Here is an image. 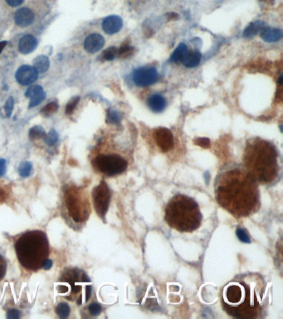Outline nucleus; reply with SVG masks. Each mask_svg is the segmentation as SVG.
Masks as SVG:
<instances>
[{
	"label": "nucleus",
	"mask_w": 283,
	"mask_h": 319,
	"mask_svg": "<svg viewBox=\"0 0 283 319\" xmlns=\"http://www.w3.org/2000/svg\"><path fill=\"white\" fill-rule=\"evenodd\" d=\"M215 197L236 218L248 217L260 208L258 182L246 170L234 169L219 175L215 185Z\"/></svg>",
	"instance_id": "obj_1"
},
{
	"label": "nucleus",
	"mask_w": 283,
	"mask_h": 319,
	"mask_svg": "<svg viewBox=\"0 0 283 319\" xmlns=\"http://www.w3.org/2000/svg\"><path fill=\"white\" fill-rule=\"evenodd\" d=\"M265 288L263 278L258 274L239 275L222 290V309L237 319L260 318L265 307Z\"/></svg>",
	"instance_id": "obj_2"
},
{
	"label": "nucleus",
	"mask_w": 283,
	"mask_h": 319,
	"mask_svg": "<svg viewBox=\"0 0 283 319\" xmlns=\"http://www.w3.org/2000/svg\"><path fill=\"white\" fill-rule=\"evenodd\" d=\"M278 157V152L271 143L264 140H253L246 147L243 157L246 171L258 183L273 184L279 175Z\"/></svg>",
	"instance_id": "obj_3"
},
{
	"label": "nucleus",
	"mask_w": 283,
	"mask_h": 319,
	"mask_svg": "<svg viewBox=\"0 0 283 319\" xmlns=\"http://www.w3.org/2000/svg\"><path fill=\"white\" fill-rule=\"evenodd\" d=\"M166 223L180 232L196 231L202 221V214L197 202L187 195H177L169 200L165 208Z\"/></svg>",
	"instance_id": "obj_4"
},
{
	"label": "nucleus",
	"mask_w": 283,
	"mask_h": 319,
	"mask_svg": "<svg viewBox=\"0 0 283 319\" xmlns=\"http://www.w3.org/2000/svg\"><path fill=\"white\" fill-rule=\"evenodd\" d=\"M16 254L21 265L30 271H38L49 255V243L46 234L41 231H28L17 239Z\"/></svg>",
	"instance_id": "obj_5"
},
{
	"label": "nucleus",
	"mask_w": 283,
	"mask_h": 319,
	"mask_svg": "<svg viewBox=\"0 0 283 319\" xmlns=\"http://www.w3.org/2000/svg\"><path fill=\"white\" fill-rule=\"evenodd\" d=\"M59 283L58 292L69 301L81 305L88 301L91 297V280L81 269H66L59 278Z\"/></svg>",
	"instance_id": "obj_6"
},
{
	"label": "nucleus",
	"mask_w": 283,
	"mask_h": 319,
	"mask_svg": "<svg viewBox=\"0 0 283 319\" xmlns=\"http://www.w3.org/2000/svg\"><path fill=\"white\" fill-rule=\"evenodd\" d=\"M64 199L69 215L75 222L81 223L88 219L91 206L88 196L82 189L75 185L67 186Z\"/></svg>",
	"instance_id": "obj_7"
},
{
	"label": "nucleus",
	"mask_w": 283,
	"mask_h": 319,
	"mask_svg": "<svg viewBox=\"0 0 283 319\" xmlns=\"http://www.w3.org/2000/svg\"><path fill=\"white\" fill-rule=\"evenodd\" d=\"M94 168L107 176L120 175L127 170L128 161L117 154L100 155L92 161Z\"/></svg>",
	"instance_id": "obj_8"
},
{
	"label": "nucleus",
	"mask_w": 283,
	"mask_h": 319,
	"mask_svg": "<svg viewBox=\"0 0 283 319\" xmlns=\"http://www.w3.org/2000/svg\"><path fill=\"white\" fill-rule=\"evenodd\" d=\"M111 191L108 185L102 180L92 191L94 207L101 219H105L111 201Z\"/></svg>",
	"instance_id": "obj_9"
},
{
	"label": "nucleus",
	"mask_w": 283,
	"mask_h": 319,
	"mask_svg": "<svg viewBox=\"0 0 283 319\" xmlns=\"http://www.w3.org/2000/svg\"><path fill=\"white\" fill-rule=\"evenodd\" d=\"M159 74L153 67H142L133 72V81L139 87H147L155 83Z\"/></svg>",
	"instance_id": "obj_10"
},
{
	"label": "nucleus",
	"mask_w": 283,
	"mask_h": 319,
	"mask_svg": "<svg viewBox=\"0 0 283 319\" xmlns=\"http://www.w3.org/2000/svg\"><path fill=\"white\" fill-rule=\"evenodd\" d=\"M154 138L162 152H169L174 147V137L172 132L165 127H159L154 131Z\"/></svg>",
	"instance_id": "obj_11"
},
{
	"label": "nucleus",
	"mask_w": 283,
	"mask_h": 319,
	"mask_svg": "<svg viewBox=\"0 0 283 319\" xmlns=\"http://www.w3.org/2000/svg\"><path fill=\"white\" fill-rule=\"evenodd\" d=\"M38 79V72L34 67L23 65L18 69L16 73V80L18 83L23 86H28L37 81Z\"/></svg>",
	"instance_id": "obj_12"
},
{
	"label": "nucleus",
	"mask_w": 283,
	"mask_h": 319,
	"mask_svg": "<svg viewBox=\"0 0 283 319\" xmlns=\"http://www.w3.org/2000/svg\"><path fill=\"white\" fill-rule=\"evenodd\" d=\"M102 29L109 35H113L118 33L123 26L122 18L119 16L111 15L104 18L102 22Z\"/></svg>",
	"instance_id": "obj_13"
},
{
	"label": "nucleus",
	"mask_w": 283,
	"mask_h": 319,
	"mask_svg": "<svg viewBox=\"0 0 283 319\" xmlns=\"http://www.w3.org/2000/svg\"><path fill=\"white\" fill-rule=\"evenodd\" d=\"M105 45V38L99 33H91L86 37L84 43V48L89 53H96L101 50Z\"/></svg>",
	"instance_id": "obj_14"
},
{
	"label": "nucleus",
	"mask_w": 283,
	"mask_h": 319,
	"mask_svg": "<svg viewBox=\"0 0 283 319\" xmlns=\"http://www.w3.org/2000/svg\"><path fill=\"white\" fill-rule=\"evenodd\" d=\"M25 96L30 99L29 108H33L39 105L45 99L46 92L42 86L34 85L26 91Z\"/></svg>",
	"instance_id": "obj_15"
},
{
	"label": "nucleus",
	"mask_w": 283,
	"mask_h": 319,
	"mask_svg": "<svg viewBox=\"0 0 283 319\" xmlns=\"http://www.w3.org/2000/svg\"><path fill=\"white\" fill-rule=\"evenodd\" d=\"M14 20L17 25L25 28L31 25L34 21L33 11L28 8H22L16 12Z\"/></svg>",
	"instance_id": "obj_16"
},
{
	"label": "nucleus",
	"mask_w": 283,
	"mask_h": 319,
	"mask_svg": "<svg viewBox=\"0 0 283 319\" xmlns=\"http://www.w3.org/2000/svg\"><path fill=\"white\" fill-rule=\"evenodd\" d=\"M147 104L152 112L154 113H160L165 109L167 102L164 96L159 94H154L148 98Z\"/></svg>",
	"instance_id": "obj_17"
},
{
	"label": "nucleus",
	"mask_w": 283,
	"mask_h": 319,
	"mask_svg": "<svg viewBox=\"0 0 283 319\" xmlns=\"http://www.w3.org/2000/svg\"><path fill=\"white\" fill-rule=\"evenodd\" d=\"M38 46V41L33 36L25 35L21 38L18 43V49L23 54H29L35 50Z\"/></svg>",
	"instance_id": "obj_18"
},
{
	"label": "nucleus",
	"mask_w": 283,
	"mask_h": 319,
	"mask_svg": "<svg viewBox=\"0 0 283 319\" xmlns=\"http://www.w3.org/2000/svg\"><path fill=\"white\" fill-rule=\"evenodd\" d=\"M261 38L267 43H275L280 40L283 37V32L279 28L267 27L263 28L260 33Z\"/></svg>",
	"instance_id": "obj_19"
},
{
	"label": "nucleus",
	"mask_w": 283,
	"mask_h": 319,
	"mask_svg": "<svg viewBox=\"0 0 283 319\" xmlns=\"http://www.w3.org/2000/svg\"><path fill=\"white\" fill-rule=\"evenodd\" d=\"M201 59H202V54L199 51H190L188 52L185 59L183 60L182 64L188 69H194L195 67L200 65Z\"/></svg>",
	"instance_id": "obj_20"
},
{
	"label": "nucleus",
	"mask_w": 283,
	"mask_h": 319,
	"mask_svg": "<svg viewBox=\"0 0 283 319\" xmlns=\"http://www.w3.org/2000/svg\"><path fill=\"white\" fill-rule=\"evenodd\" d=\"M265 27V23H263V21L253 22L246 28L245 30L243 32V37L244 38H253L258 33H260Z\"/></svg>",
	"instance_id": "obj_21"
},
{
	"label": "nucleus",
	"mask_w": 283,
	"mask_h": 319,
	"mask_svg": "<svg viewBox=\"0 0 283 319\" xmlns=\"http://www.w3.org/2000/svg\"><path fill=\"white\" fill-rule=\"evenodd\" d=\"M188 47L185 43H181L178 45L177 48L174 51L172 56L170 58V61L175 64H182L183 60L185 59L186 54H187Z\"/></svg>",
	"instance_id": "obj_22"
},
{
	"label": "nucleus",
	"mask_w": 283,
	"mask_h": 319,
	"mask_svg": "<svg viewBox=\"0 0 283 319\" xmlns=\"http://www.w3.org/2000/svg\"><path fill=\"white\" fill-rule=\"evenodd\" d=\"M33 65H34V68L37 69V71H38V73L43 74V73L48 71V69H49L50 63H49V59H48V57L41 55V56L37 57V58L34 59Z\"/></svg>",
	"instance_id": "obj_23"
},
{
	"label": "nucleus",
	"mask_w": 283,
	"mask_h": 319,
	"mask_svg": "<svg viewBox=\"0 0 283 319\" xmlns=\"http://www.w3.org/2000/svg\"><path fill=\"white\" fill-rule=\"evenodd\" d=\"M133 53H134V48L128 43H124L121 46V48L117 49V57H119L120 59H127Z\"/></svg>",
	"instance_id": "obj_24"
},
{
	"label": "nucleus",
	"mask_w": 283,
	"mask_h": 319,
	"mask_svg": "<svg viewBox=\"0 0 283 319\" xmlns=\"http://www.w3.org/2000/svg\"><path fill=\"white\" fill-rule=\"evenodd\" d=\"M46 136L47 134H46L45 131L40 126H35V127H32L29 131V137L32 140L43 139V138L45 139Z\"/></svg>",
	"instance_id": "obj_25"
},
{
	"label": "nucleus",
	"mask_w": 283,
	"mask_h": 319,
	"mask_svg": "<svg viewBox=\"0 0 283 319\" xmlns=\"http://www.w3.org/2000/svg\"><path fill=\"white\" fill-rule=\"evenodd\" d=\"M117 49L114 46L110 47L106 50L104 51L101 55V59L105 61H112L117 57Z\"/></svg>",
	"instance_id": "obj_26"
},
{
	"label": "nucleus",
	"mask_w": 283,
	"mask_h": 319,
	"mask_svg": "<svg viewBox=\"0 0 283 319\" xmlns=\"http://www.w3.org/2000/svg\"><path fill=\"white\" fill-rule=\"evenodd\" d=\"M58 109H59V105L55 101H53V102H50L47 106H44L43 110L41 111V113L44 117H50L52 115L54 114L55 112H57Z\"/></svg>",
	"instance_id": "obj_27"
},
{
	"label": "nucleus",
	"mask_w": 283,
	"mask_h": 319,
	"mask_svg": "<svg viewBox=\"0 0 283 319\" xmlns=\"http://www.w3.org/2000/svg\"><path fill=\"white\" fill-rule=\"evenodd\" d=\"M56 312L61 319H66L70 314V308L65 303H61L56 308Z\"/></svg>",
	"instance_id": "obj_28"
},
{
	"label": "nucleus",
	"mask_w": 283,
	"mask_h": 319,
	"mask_svg": "<svg viewBox=\"0 0 283 319\" xmlns=\"http://www.w3.org/2000/svg\"><path fill=\"white\" fill-rule=\"evenodd\" d=\"M32 167H33V165L30 162L25 161V162L21 164L19 169H18V172L20 174L21 176L28 177V175H30Z\"/></svg>",
	"instance_id": "obj_29"
},
{
	"label": "nucleus",
	"mask_w": 283,
	"mask_h": 319,
	"mask_svg": "<svg viewBox=\"0 0 283 319\" xmlns=\"http://www.w3.org/2000/svg\"><path fill=\"white\" fill-rule=\"evenodd\" d=\"M80 97L79 96H75L69 101V103L67 104L66 106V114L70 115L73 112L74 110L76 108V106L78 104Z\"/></svg>",
	"instance_id": "obj_30"
},
{
	"label": "nucleus",
	"mask_w": 283,
	"mask_h": 319,
	"mask_svg": "<svg viewBox=\"0 0 283 319\" xmlns=\"http://www.w3.org/2000/svg\"><path fill=\"white\" fill-rule=\"evenodd\" d=\"M58 140H59V135L54 130H51L45 137L46 143L48 146H53L55 144L56 142H58Z\"/></svg>",
	"instance_id": "obj_31"
},
{
	"label": "nucleus",
	"mask_w": 283,
	"mask_h": 319,
	"mask_svg": "<svg viewBox=\"0 0 283 319\" xmlns=\"http://www.w3.org/2000/svg\"><path fill=\"white\" fill-rule=\"evenodd\" d=\"M13 106H14V100L13 97L10 96L6 101L4 110H5L6 117H10L13 112Z\"/></svg>",
	"instance_id": "obj_32"
},
{
	"label": "nucleus",
	"mask_w": 283,
	"mask_h": 319,
	"mask_svg": "<svg viewBox=\"0 0 283 319\" xmlns=\"http://www.w3.org/2000/svg\"><path fill=\"white\" fill-rule=\"evenodd\" d=\"M121 121V117L120 115L115 111H111L108 112L107 115V122H110L111 124H117Z\"/></svg>",
	"instance_id": "obj_33"
},
{
	"label": "nucleus",
	"mask_w": 283,
	"mask_h": 319,
	"mask_svg": "<svg viewBox=\"0 0 283 319\" xmlns=\"http://www.w3.org/2000/svg\"><path fill=\"white\" fill-rule=\"evenodd\" d=\"M237 236L243 243H250L249 236H248V234L246 233V231L243 229H238V231H237Z\"/></svg>",
	"instance_id": "obj_34"
},
{
	"label": "nucleus",
	"mask_w": 283,
	"mask_h": 319,
	"mask_svg": "<svg viewBox=\"0 0 283 319\" xmlns=\"http://www.w3.org/2000/svg\"><path fill=\"white\" fill-rule=\"evenodd\" d=\"M6 271H7V263L5 259L3 258V256L0 255V281L5 276Z\"/></svg>",
	"instance_id": "obj_35"
},
{
	"label": "nucleus",
	"mask_w": 283,
	"mask_h": 319,
	"mask_svg": "<svg viewBox=\"0 0 283 319\" xmlns=\"http://www.w3.org/2000/svg\"><path fill=\"white\" fill-rule=\"evenodd\" d=\"M88 310L91 315H93V316H97V315L101 314V307L100 304H92L89 306Z\"/></svg>",
	"instance_id": "obj_36"
},
{
	"label": "nucleus",
	"mask_w": 283,
	"mask_h": 319,
	"mask_svg": "<svg viewBox=\"0 0 283 319\" xmlns=\"http://www.w3.org/2000/svg\"><path fill=\"white\" fill-rule=\"evenodd\" d=\"M195 143L203 148H209L210 147V141L208 138H198L195 140Z\"/></svg>",
	"instance_id": "obj_37"
},
{
	"label": "nucleus",
	"mask_w": 283,
	"mask_h": 319,
	"mask_svg": "<svg viewBox=\"0 0 283 319\" xmlns=\"http://www.w3.org/2000/svg\"><path fill=\"white\" fill-rule=\"evenodd\" d=\"M7 318L10 319H17L20 318V313L16 309H12L9 310L7 314Z\"/></svg>",
	"instance_id": "obj_38"
},
{
	"label": "nucleus",
	"mask_w": 283,
	"mask_h": 319,
	"mask_svg": "<svg viewBox=\"0 0 283 319\" xmlns=\"http://www.w3.org/2000/svg\"><path fill=\"white\" fill-rule=\"evenodd\" d=\"M6 172V160L4 159H0V177L3 176Z\"/></svg>",
	"instance_id": "obj_39"
},
{
	"label": "nucleus",
	"mask_w": 283,
	"mask_h": 319,
	"mask_svg": "<svg viewBox=\"0 0 283 319\" xmlns=\"http://www.w3.org/2000/svg\"><path fill=\"white\" fill-rule=\"evenodd\" d=\"M23 1L24 0H6L8 5H10L11 7H18L23 3Z\"/></svg>",
	"instance_id": "obj_40"
},
{
	"label": "nucleus",
	"mask_w": 283,
	"mask_h": 319,
	"mask_svg": "<svg viewBox=\"0 0 283 319\" xmlns=\"http://www.w3.org/2000/svg\"><path fill=\"white\" fill-rule=\"evenodd\" d=\"M52 266H53V261L48 258L43 263V268L47 270V269H50L52 268Z\"/></svg>",
	"instance_id": "obj_41"
},
{
	"label": "nucleus",
	"mask_w": 283,
	"mask_h": 319,
	"mask_svg": "<svg viewBox=\"0 0 283 319\" xmlns=\"http://www.w3.org/2000/svg\"><path fill=\"white\" fill-rule=\"evenodd\" d=\"M178 18V14H176L175 13H168V19H170V20H174V19H176Z\"/></svg>",
	"instance_id": "obj_42"
},
{
	"label": "nucleus",
	"mask_w": 283,
	"mask_h": 319,
	"mask_svg": "<svg viewBox=\"0 0 283 319\" xmlns=\"http://www.w3.org/2000/svg\"><path fill=\"white\" fill-rule=\"evenodd\" d=\"M7 44H8V42H7V41H3V42H1V43H0V53L3 52V49H4V48H5Z\"/></svg>",
	"instance_id": "obj_43"
},
{
	"label": "nucleus",
	"mask_w": 283,
	"mask_h": 319,
	"mask_svg": "<svg viewBox=\"0 0 283 319\" xmlns=\"http://www.w3.org/2000/svg\"><path fill=\"white\" fill-rule=\"evenodd\" d=\"M278 83H279V85H282V83H283V76H282V75H281L280 78L278 79Z\"/></svg>",
	"instance_id": "obj_44"
},
{
	"label": "nucleus",
	"mask_w": 283,
	"mask_h": 319,
	"mask_svg": "<svg viewBox=\"0 0 283 319\" xmlns=\"http://www.w3.org/2000/svg\"><path fill=\"white\" fill-rule=\"evenodd\" d=\"M262 1H269V0H262Z\"/></svg>",
	"instance_id": "obj_45"
}]
</instances>
